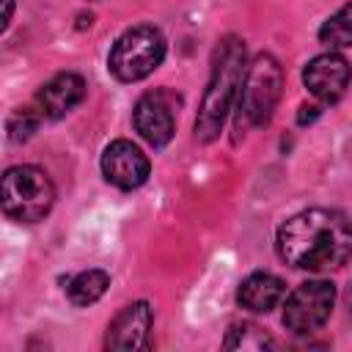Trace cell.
<instances>
[{"instance_id":"obj_2","label":"cell","mask_w":352,"mask_h":352,"mask_svg":"<svg viewBox=\"0 0 352 352\" xmlns=\"http://www.w3.org/2000/svg\"><path fill=\"white\" fill-rule=\"evenodd\" d=\"M242 77H245V44L236 36H226L214 50L212 77L195 118V138L201 143H209L220 135L231 102L236 96V88L242 85Z\"/></svg>"},{"instance_id":"obj_5","label":"cell","mask_w":352,"mask_h":352,"mask_svg":"<svg viewBox=\"0 0 352 352\" xmlns=\"http://www.w3.org/2000/svg\"><path fill=\"white\" fill-rule=\"evenodd\" d=\"M283 69L270 52H258L253 63L245 69L242 94H239V121L250 126H261L272 118V110L280 99Z\"/></svg>"},{"instance_id":"obj_12","label":"cell","mask_w":352,"mask_h":352,"mask_svg":"<svg viewBox=\"0 0 352 352\" xmlns=\"http://www.w3.org/2000/svg\"><path fill=\"white\" fill-rule=\"evenodd\" d=\"M286 297V283L272 272H253L239 283L236 300L253 314H270Z\"/></svg>"},{"instance_id":"obj_14","label":"cell","mask_w":352,"mask_h":352,"mask_svg":"<svg viewBox=\"0 0 352 352\" xmlns=\"http://www.w3.org/2000/svg\"><path fill=\"white\" fill-rule=\"evenodd\" d=\"M226 349H248V352H261V349H272L275 346V338L270 333H264L258 324L253 322H236L231 324L226 341H223Z\"/></svg>"},{"instance_id":"obj_3","label":"cell","mask_w":352,"mask_h":352,"mask_svg":"<svg viewBox=\"0 0 352 352\" xmlns=\"http://www.w3.org/2000/svg\"><path fill=\"white\" fill-rule=\"evenodd\" d=\"M55 204V184L38 165H14L3 176V212L16 223L41 220Z\"/></svg>"},{"instance_id":"obj_18","label":"cell","mask_w":352,"mask_h":352,"mask_svg":"<svg viewBox=\"0 0 352 352\" xmlns=\"http://www.w3.org/2000/svg\"><path fill=\"white\" fill-rule=\"evenodd\" d=\"M3 6H6V11H3V28H8L11 14H14V0H3Z\"/></svg>"},{"instance_id":"obj_15","label":"cell","mask_w":352,"mask_h":352,"mask_svg":"<svg viewBox=\"0 0 352 352\" xmlns=\"http://www.w3.org/2000/svg\"><path fill=\"white\" fill-rule=\"evenodd\" d=\"M319 41L327 47H352V3L338 8L322 28H319Z\"/></svg>"},{"instance_id":"obj_17","label":"cell","mask_w":352,"mask_h":352,"mask_svg":"<svg viewBox=\"0 0 352 352\" xmlns=\"http://www.w3.org/2000/svg\"><path fill=\"white\" fill-rule=\"evenodd\" d=\"M319 113H322V107H319V104H302V107H300V113H297V124H302V126H305V124H311Z\"/></svg>"},{"instance_id":"obj_7","label":"cell","mask_w":352,"mask_h":352,"mask_svg":"<svg viewBox=\"0 0 352 352\" xmlns=\"http://www.w3.org/2000/svg\"><path fill=\"white\" fill-rule=\"evenodd\" d=\"M154 314L146 300L129 302L116 314V319L107 324L104 333V349L113 352H135V349H148V336H151Z\"/></svg>"},{"instance_id":"obj_10","label":"cell","mask_w":352,"mask_h":352,"mask_svg":"<svg viewBox=\"0 0 352 352\" xmlns=\"http://www.w3.org/2000/svg\"><path fill=\"white\" fill-rule=\"evenodd\" d=\"M148 157L132 140H113L102 154V173L118 190H135L148 179Z\"/></svg>"},{"instance_id":"obj_13","label":"cell","mask_w":352,"mask_h":352,"mask_svg":"<svg viewBox=\"0 0 352 352\" xmlns=\"http://www.w3.org/2000/svg\"><path fill=\"white\" fill-rule=\"evenodd\" d=\"M110 286V275L104 270H85L80 275H74L66 286V294L74 305L85 308V305H94Z\"/></svg>"},{"instance_id":"obj_16","label":"cell","mask_w":352,"mask_h":352,"mask_svg":"<svg viewBox=\"0 0 352 352\" xmlns=\"http://www.w3.org/2000/svg\"><path fill=\"white\" fill-rule=\"evenodd\" d=\"M44 118L36 113V107L30 104V107H19V110H14L11 116H8V124H6V129H8V140L11 143H22V140H28L33 132H36V126L41 124Z\"/></svg>"},{"instance_id":"obj_6","label":"cell","mask_w":352,"mask_h":352,"mask_svg":"<svg viewBox=\"0 0 352 352\" xmlns=\"http://www.w3.org/2000/svg\"><path fill=\"white\" fill-rule=\"evenodd\" d=\"M333 302H336V286L330 280H305L286 300L283 327L297 336H305L330 319Z\"/></svg>"},{"instance_id":"obj_19","label":"cell","mask_w":352,"mask_h":352,"mask_svg":"<svg viewBox=\"0 0 352 352\" xmlns=\"http://www.w3.org/2000/svg\"><path fill=\"white\" fill-rule=\"evenodd\" d=\"M346 308H349V316H352V286H349V292H346Z\"/></svg>"},{"instance_id":"obj_4","label":"cell","mask_w":352,"mask_h":352,"mask_svg":"<svg viewBox=\"0 0 352 352\" xmlns=\"http://www.w3.org/2000/svg\"><path fill=\"white\" fill-rule=\"evenodd\" d=\"M162 58L165 36L154 25H135L116 38L107 55V69L121 82H138L148 77L162 63Z\"/></svg>"},{"instance_id":"obj_8","label":"cell","mask_w":352,"mask_h":352,"mask_svg":"<svg viewBox=\"0 0 352 352\" xmlns=\"http://www.w3.org/2000/svg\"><path fill=\"white\" fill-rule=\"evenodd\" d=\"M135 129L140 132V138L154 146V148H162L170 143L173 138V129H176V121H173V96L165 94V91H148L138 99L135 104Z\"/></svg>"},{"instance_id":"obj_11","label":"cell","mask_w":352,"mask_h":352,"mask_svg":"<svg viewBox=\"0 0 352 352\" xmlns=\"http://www.w3.org/2000/svg\"><path fill=\"white\" fill-rule=\"evenodd\" d=\"M82 99H85V80L74 72H60L38 88V94L33 96V107L41 118L55 121L63 118L69 110H74Z\"/></svg>"},{"instance_id":"obj_1","label":"cell","mask_w":352,"mask_h":352,"mask_svg":"<svg viewBox=\"0 0 352 352\" xmlns=\"http://www.w3.org/2000/svg\"><path fill=\"white\" fill-rule=\"evenodd\" d=\"M275 248L294 270H338L352 258V220L336 209H305L278 228Z\"/></svg>"},{"instance_id":"obj_9","label":"cell","mask_w":352,"mask_h":352,"mask_svg":"<svg viewBox=\"0 0 352 352\" xmlns=\"http://www.w3.org/2000/svg\"><path fill=\"white\" fill-rule=\"evenodd\" d=\"M349 80H352V69H349L346 58L338 55V52L316 55V58L308 60V66L302 69V82H305V88H308L322 104L338 102V99L344 96Z\"/></svg>"}]
</instances>
